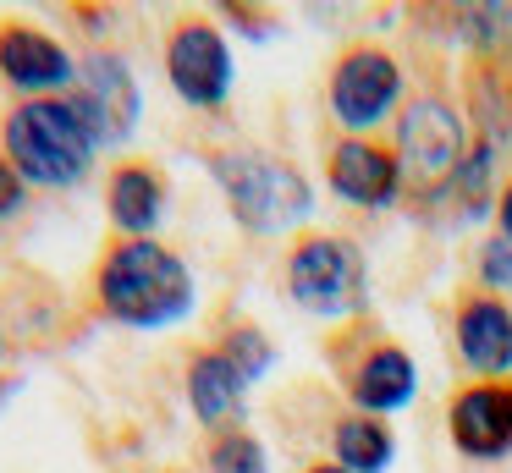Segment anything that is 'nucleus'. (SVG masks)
Here are the masks:
<instances>
[{
  "label": "nucleus",
  "instance_id": "nucleus-20",
  "mask_svg": "<svg viewBox=\"0 0 512 473\" xmlns=\"http://www.w3.org/2000/svg\"><path fill=\"white\" fill-rule=\"evenodd\" d=\"M474 281H479V292H490V297H507L512 292V242L501 237V231H490V237L479 242Z\"/></svg>",
  "mask_w": 512,
  "mask_h": 473
},
{
  "label": "nucleus",
  "instance_id": "nucleus-9",
  "mask_svg": "<svg viewBox=\"0 0 512 473\" xmlns=\"http://www.w3.org/2000/svg\"><path fill=\"white\" fill-rule=\"evenodd\" d=\"M325 187H331L336 204L347 209H397L408 182H402V165L391 154V143L380 138H336L325 149Z\"/></svg>",
  "mask_w": 512,
  "mask_h": 473
},
{
  "label": "nucleus",
  "instance_id": "nucleus-7",
  "mask_svg": "<svg viewBox=\"0 0 512 473\" xmlns=\"http://www.w3.org/2000/svg\"><path fill=\"white\" fill-rule=\"evenodd\" d=\"M166 83L188 110H221L232 99L237 61L215 17H182L166 33Z\"/></svg>",
  "mask_w": 512,
  "mask_h": 473
},
{
  "label": "nucleus",
  "instance_id": "nucleus-18",
  "mask_svg": "<svg viewBox=\"0 0 512 473\" xmlns=\"http://www.w3.org/2000/svg\"><path fill=\"white\" fill-rule=\"evenodd\" d=\"M221 352L232 358V369L243 374L248 385L265 380V374L276 369V341H270L259 325H232V330L221 336Z\"/></svg>",
  "mask_w": 512,
  "mask_h": 473
},
{
  "label": "nucleus",
  "instance_id": "nucleus-11",
  "mask_svg": "<svg viewBox=\"0 0 512 473\" xmlns=\"http://www.w3.org/2000/svg\"><path fill=\"white\" fill-rule=\"evenodd\" d=\"M347 396H353V413L369 418H391L402 407H413L419 396V369H413L408 347L391 336H369L358 352H347Z\"/></svg>",
  "mask_w": 512,
  "mask_h": 473
},
{
  "label": "nucleus",
  "instance_id": "nucleus-16",
  "mask_svg": "<svg viewBox=\"0 0 512 473\" xmlns=\"http://www.w3.org/2000/svg\"><path fill=\"white\" fill-rule=\"evenodd\" d=\"M331 462H342L347 473H386L397 462V435L386 418L342 413L331 424Z\"/></svg>",
  "mask_w": 512,
  "mask_h": 473
},
{
  "label": "nucleus",
  "instance_id": "nucleus-22",
  "mask_svg": "<svg viewBox=\"0 0 512 473\" xmlns=\"http://www.w3.org/2000/svg\"><path fill=\"white\" fill-rule=\"evenodd\" d=\"M496 231L512 242V182L501 187V198H496Z\"/></svg>",
  "mask_w": 512,
  "mask_h": 473
},
{
  "label": "nucleus",
  "instance_id": "nucleus-19",
  "mask_svg": "<svg viewBox=\"0 0 512 473\" xmlns=\"http://www.w3.org/2000/svg\"><path fill=\"white\" fill-rule=\"evenodd\" d=\"M457 22H463V44L479 55H496L512 44V11L507 6H468Z\"/></svg>",
  "mask_w": 512,
  "mask_h": 473
},
{
  "label": "nucleus",
  "instance_id": "nucleus-10",
  "mask_svg": "<svg viewBox=\"0 0 512 473\" xmlns=\"http://www.w3.org/2000/svg\"><path fill=\"white\" fill-rule=\"evenodd\" d=\"M446 435L468 462L512 457V380H468L446 402Z\"/></svg>",
  "mask_w": 512,
  "mask_h": 473
},
{
  "label": "nucleus",
  "instance_id": "nucleus-12",
  "mask_svg": "<svg viewBox=\"0 0 512 473\" xmlns=\"http://www.w3.org/2000/svg\"><path fill=\"white\" fill-rule=\"evenodd\" d=\"M452 347L474 380H512V303L490 292H463L452 308Z\"/></svg>",
  "mask_w": 512,
  "mask_h": 473
},
{
  "label": "nucleus",
  "instance_id": "nucleus-23",
  "mask_svg": "<svg viewBox=\"0 0 512 473\" xmlns=\"http://www.w3.org/2000/svg\"><path fill=\"white\" fill-rule=\"evenodd\" d=\"M303 473H347V468H342V462H331V457H325V462H309Z\"/></svg>",
  "mask_w": 512,
  "mask_h": 473
},
{
  "label": "nucleus",
  "instance_id": "nucleus-6",
  "mask_svg": "<svg viewBox=\"0 0 512 473\" xmlns=\"http://www.w3.org/2000/svg\"><path fill=\"white\" fill-rule=\"evenodd\" d=\"M408 105V72L386 44H347L325 77V110L347 138H369Z\"/></svg>",
  "mask_w": 512,
  "mask_h": 473
},
{
  "label": "nucleus",
  "instance_id": "nucleus-5",
  "mask_svg": "<svg viewBox=\"0 0 512 473\" xmlns=\"http://www.w3.org/2000/svg\"><path fill=\"white\" fill-rule=\"evenodd\" d=\"M468 149H474V132L446 94H408V105L391 121V154L402 165V182L419 198L441 193L468 160Z\"/></svg>",
  "mask_w": 512,
  "mask_h": 473
},
{
  "label": "nucleus",
  "instance_id": "nucleus-15",
  "mask_svg": "<svg viewBox=\"0 0 512 473\" xmlns=\"http://www.w3.org/2000/svg\"><path fill=\"white\" fill-rule=\"evenodd\" d=\"M182 391H188V407L204 429H232L237 418H243V402H248V380L232 369V358H226L221 347H204L199 358L188 363Z\"/></svg>",
  "mask_w": 512,
  "mask_h": 473
},
{
  "label": "nucleus",
  "instance_id": "nucleus-21",
  "mask_svg": "<svg viewBox=\"0 0 512 473\" xmlns=\"http://www.w3.org/2000/svg\"><path fill=\"white\" fill-rule=\"evenodd\" d=\"M23 204H28V182L12 171V160L0 154V226H6V220H12Z\"/></svg>",
  "mask_w": 512,
  "mask_h": 473
},
{
  "label": "nucleus",
  "instance_id": "nucleus-14",
  "mask_svg": "<svg viewBox=\"0 0 512 473\" xmlns=\"http://www.w3.org/2000/svg\"><path fill=\"white\" fill-rule=\"evenodd\" d=\"M166 198L171 182L155 160H122L105 182V209H111V226L122 237H155L166 220Z\"/></svg>",
  "mask_w": 512,
  "mask_h": 473
},
{
  "label": "nucleus",
  "instance_id": "nucleus-4",
  "mask_svg": "<svg viewBox=\"0 0 512 473\" xmlns=\"http://www.w3.org/2000/svg\"><path fill=\"white\" fill-rule=\"evenodd\" d=\"M287 297L309 319H331V325H364L369 308V259L353 237L342 231H303L287 248L281 264Z\"/></svg>",
  "mask_w": 512,
  "mask_h": 473
},
{
  "label": "nucleus",
  "instance_id": "nucleus-13",
  "mask_svg": "<svg viewBox=\"0 0 512 473\" xmlns=\"http://www.w3.org/2000/svg\"><path fill=\"white\" fill-rule=\"evenodd\" d=\"M0 77L23 99H45L78 83V61L56 33L34 22H0Z\"/></svg>",
  "mask_w": 512,
  "mask_h": 473
},
{
  "label": "nucleus",
  "instance_id": "nucleus-1",
  "mask_svg": "<svg viewBox=\"0 0 512 473\" xmlns=\"http://www.w3.org/2000/svg\"><path fill=\"white\" fill-rule=\"evenodd\" d=\"M94 297L127 330H171L199 308V281L160 237H116L94 270Z\"/></svg>",
  "mask_w": 512,
  "mask_h": 473
},
{
  "label": "nucleus",
  "instance_id": "nucleus-8",
  "mask_svg": "<svg viewBox=\"0 0 512 473\" xmlns=\"http://www.w3.org/2000/svg\"><path fill=\"white\" fill-rule=\"evenodd\" d=\"M72 105L83 110V121L94 127L100 149H116L138 132L144 121V88H138V72L122 50H89L78 61V83H72Z\"/></svg>",
  "mask_w": 512,
  "mask_h": 473
},
{
  "label": "nucleus",
  "instance_id": "nucleus-2",
  "mask_svg": "<svg viewBox=\"0 0 512 473\" xmlns=\"http://www.w3.org/2000/svg\"><path fill=\"white\" fill-rule=\"evenodd\" d=\"M0 154L28 187H78L100 160V138L72 105V94L17 99L0 121Z\"/></svg>",
  "mask_w": 512,
  "mask_h": 473
},
{
  "label": "nucleus",
  "instance_id": "nucleus-3",
  "mask_svg": "<svg viewBox=\"0 0 512 473\" xmlns=\"http://www.w3.org/2000/svg\"><path fill=\"white\" fill-rule=\"evenodd\" d=\"M210 176L221 187L232 220L248 231V237H287L314 220V187L309 176L292 160L270 149H248V143H232V149L210 154Z\"/></svg>",
  "mask_w": 512,
  "mask_h": 473
},
{
  "label": "nucleus",
  "instance_id": "nucleus-24",
  "mask_svg": "<svg viewBox=\"0 0 512 473\" xmlns=\"http://www.w3.org/2000/svg\"><path fill=\"white\" fill-rule=\"evenodd\" d=\"M0 363H6V336H0Z\"/></svg>",
  "mask_w": 512,
  "mask_h": 473
},
{
  "label": "nucleus",
  "instance_id": "nucleus-17",
  "mask_svg": "<svg viewBox=\"0 0 512 473\" xmlns=\"http://www.w3.org/2000/svg\"><path fill=\"white\" fill-rule=\"evenodd\" d=\"M204 468L210 473H270V451L254 429L232 424V429H215L210 451H204Z\"/></svg>",
  "mask_w": 512,
  "mask_h": 473
}]
</instances>
